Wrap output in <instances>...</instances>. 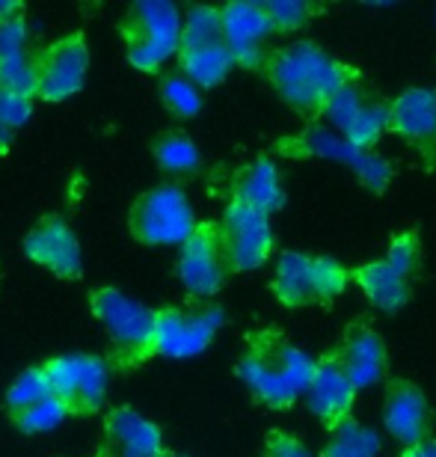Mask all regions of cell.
Segmentation results:
<instances>
[{
	"label": "cell",
	"mask_w": 436,
	"mask_h": 457,
	"mask_svg": "<svg viewBox=\"0 0 436 457\" xmlns=\"http://www.w3.org/2000/svg\"><path fill=\"white\" fill-rule=\"evenodd\" d=\"M261 75L274 87L279 102L300 113L306 122H317L326 113L330 98L359 75L353 66H344L330 57L315 42H294L267 51Z\"/></svg>",
	"instance_id": "1"
},
{
	"label": "cell",
	"mask_w": 436,
	"mask_h": 457,
	"mask_svg": "<svg viewBox=\"0 0 436 457\" xmlns=\"http://www.w3.org/2000/svg\"><path fill=\"white\" fill-rule=\"evenodd\" d=\"M315 360L279 327H261L247 336L238 360V380L267 410H288L306 395Z\"/></svg>",
	"instance_id": "2"
},
{
	"label": "cell",
	"mask_w": 436,
	"mask_h": 457,
	"mask_svg": "<svg viewBox=\"0 0 436 457\" xmlns=\"http://www.w3.org/2000/svg\"><path fill=\"white\" fill-rule=\"evenodd\" d=\"M93 315L107 330V365L134 371L154 356V309L137 303L119 288L102 286L89 295Z\"/></svg>",
	"instance_id": "3"
},
{
	"label": "cell",
	"mask_w": 436,
	"mask_h": 457,
	"mask_svg": "<svg viewBox=\"0 0 436 457\" xmlns=\"http://www.w3.org/2000/svg\"><path fill=\"white\" fill-rule=\"evenodd\" d=\"M122 39H125V54L128 62L137 71H158L172 54L178 57L181 45V12L167 0H140L131 4L128 12L122 18Z\"/></svg>",
	"instance_id": "4"
},
{
	"label": "cell",
	"mask_w": 436,
	"mask_h": 457,
	"mask_svg": "<svg viewBox=\"0 0 436 457\" xmlns=\"http://www.w3.org/2000/svg\"><path fill=\"white\" fill-rule=\"evenodd\" d=\"M350 282V270L330 255L312 253H283L276 262L270 291L283 306L303 309L312 303H333L344 295Z\"/></svg>",
	"instance_id": "5"
},
{
	"label": "cell",
	"mask_w": 436,
	"mask_h": 457,
	"mask_svg": "<svg viewBox=\"0 0 436 457\" xmlns=\"http://www.w3.org/2000/svg\"><path fill=\"white\" fill-rule=\"evenodd\" d=\"M276 152L291 161L326 158V161L344 163V167H350L357 172V179L371 194H383L389 187V181H392V167H389L386 158H380L377 152L357 149L348 137H341L335 128H326L321 122H308L300 134L276 140Z\"/></svg>",
	"instance_id": "6"
},
{
	"label": "cell",
	"mask_w": 436,
	"mask_h": 457,
	"mask_svg": "<svg viewBox=\"0 0 436 457\" xmlns=\"http://www.w3.org/2000/svg\"><path fill=\"white\" fill-rule=\"evenodd\" d=\"M234 66L229 45L223 39L220 6H190L178 45V69L196 87H220Z\"/></svg>",
	"instance_id": "7"
},
{
	"label": "cell",
	"mask_w": 436,
	"mask_h": 457,
	"mask_svg": "<svg viewBox=\"0 0 436 457\" xmlns=\"http://www.w3.org/2000/svg\"><path fill=\"white\" fill-rule=\"evenodd\" d=\"M199 226L193 205L178 185H154L128 208V228L145 246L185 244Z\"/></svg>",
	"instance_id": "8"
},
{
	"label": "cell",
	"mask_w": 436,
	"mask_h": 457,
	"mask_svg": "<svg viewBox=\"0 0 436 457\" xmlns=\"http://www.w3.org/2000/svg\"><path fill=\"white\" fill-rule=\"evenodd\" d=\"M223 306L211 300H185L163 309H154V356L190 360L214 342L223 327Z\"/></svg>",
	"instance_id": "9"
},
{
	"label": "cell",
	"mask_w": 436,
	"mask_h": 457,
	"mask_svg": "<svg viewBox=\"0 0 436 457\" xmlns=\"http://www.w3.org/2000/svg\"><path fill=\"white\" fill-rule=\"evenodd\" d=\"M89 69V45L84 33H69L33 48V78L36 98L42 102H66L84 89Z\"/></svg>",
	"instance_id": "10"
},
{
	"label": "cell",
	"mask_w": 436,
	"mask_h": 457,
	"mask_svg": "<svg viewBox=\"0 0 436 457\" xmlns=\"http://www.w3.org/2000/svg\"><path fill=\"white\" fill-rule=\"evenodd\" d=\"M53 398L69 416H93L107 398V360L89 353L53 356L45 362Z\"/></svg>",
	"instance_id": "11"
},
{
	"label": "cell",
	"mask_w": 436,
	"mask_h": 457,
	"mask_svg": "<svg viewBox=\"0 0 436 457\" xmlns=\"http://www.w3.org/2000/svg\"><path fill=\"white\" fill-rule=\"evenodd\" d=\"M176 273L181 286L187 288V295L193 300H208L226 286V279L232 277L229 264H226L223 241H220V223L214 220H199L193 235L181 244Z\"/></svg>",
	"instance_id": "12"
},
{
	"label": "cell",
	"mask_w": 436,
	"mask_h": 457,
	"mask_svg": "<svg viewBox=\"0 0 436 457\" xmlns=\"http://www.w3.org/2000/svg\"><path fill=\"white\" fill-rule=\"evenodd\" d=\"M220 241H223L229 273L259 270L270 259V253H274L270 217L229 199V205H226V212L220 217Z\"/></svg>",
	"instance_id": "13"
},
{
	"label": "cell",
	"mask_w": 436,
	"mask_h": 457,
	"mask_svg": "<svg viewBox=\"0 0 436 457\" xmlns=\"http://www.w3.org/2000/svg\"><path fill=\"white\" fill-rule=\"evenodd\" d=\"M380 419H383L386 434L401 443L404 449H413V445L433 440L436 416L431 410V401L422 392L419 383H413L407 378L386 380Z\"/></svg>",
	"instance_id": "14"
},
{
	"label": "cell",
	"mask_w": 436,
	"mask_h": 457,
	"mask_svg": "<svg viewBox=\"0 0 436 457\" xmlns=\"http://www.w3.org/2000/svg\"><path fill=\"white\" fill-rule=\"evenodd\" d=\"M335 360V365L348 374V380L357 389H371L380 380H386L389 371V351L380 333L366 321H350L335 339V345L326 351Z\"/></svg>",
	"instance_id": "15"
},
{
	"label": "cell",
	"mask_w": 436,
	"mask_h": 457,
	"mask_svg": "<svg viewBox=\"0 0 436 457\" xmlns=\"http://www.w3.org/2000/svg\"><path fill=\"white\" fill-rule=\"evenodd\" d=\"M389 134L401 137L436 170V89L410 87L389 102Z\"/></svg>",
	"instance_id": "16"
},
{
	"label": "cell",
	"mask_w": 436,
	"mask_h": 457,
	"mask_svg": "<svg viewBox=\"0 0 436 457\" xmlns=\"http://www.w3.org/2000/svg\"><path fill=\"white\" fill-rule=\"evenodd\" d=\"M24 255L60 279H80L84 255L80 241L60 214H45L24 237Z\"/></svg>",
	"instance_id": "17"
},
{
	"label": "cell",
	"mask_w": 436,
	"mask_h": 457,
	"mask_svg": "<svg viewBox=\"0 0 436 457\" xmlns=\"http://www.w3.org/2000/svg\"><path fill=\"white\" fill-rule=\"evenodd\" d=\"M223 21V39L229 45V54L234 66L261 71L265 66V42L274 33V24L265 12V4H252V0H234V4L220 6Z\"/></svg>",
	"instance_id": "18"
},
{
	"label": "cell",
	"mask_w": 436,
	"mask_h": 457,
	"mask_svg": "<svg viewBox=\"0 0 436 457\" xmlns=\"http://www.w3.org/2000/svg\"><path fill=\"white\" fill-rule=\"evenodd\" d=\"M167 452L160 428L131 407H113L104 416L95 457H160Z\"/></svg>",
	"instance_id": "19"
},
{
	"label": "cell",
	"mask_w": 436,
	"mask_h": 457,
	"mask_svg": "<svg viewBox=\"0 0 436 457\" xmlns=\"http://www.w3.org/2000/svg\"><path fill=\"white\" fill-rule=\"evenodd\" d=\"M357 386L348 380L330 353H321L315 360L312 380L306 386V407L326 431H333L335 425H341L344 419L353 416V404H357Z\"/></svg>",
	"instance_id": "20"
},
{
	"label": "cell",
	"mask_w": 436,
	"mask_h": 457,
	"mask_svg": "<svg viewBox=\"0 0 436 457\" xmlns=\"http://www.w3.org/2000/svg\"><path fill=\"white\" fill-rule=\"evenodd\" d=\"M232 199L256 208L261 214H276L285 205L283 179H279L276 163L261 154V158L243 163V167L232 176Z\"/></svg>",
	"instance_id": "21"
},
{
	"label": "cell",
	"mask_w": 436,
	"mask_h": 457,
	"mask_svg": "<svg viewBox=\"0 0 436 457\" xmlns=\"http://www.w3.org/2000/svg\"><path fill=\"white\" fill-rule=\"evenodd\" d=\"M350 279L362 288L368 303H374L383 312H398L413 297V279H407L389 259H371L357 264L350 270Z\"/></svg>",
	"instance_id": "22"
},
{
	"label": "cell",
	"mask_w": 436,
	"mask_h": 457,
	"mask_svg": "<svg viewBox=\"0 0 436 457\" xmlns=\"http://www.w3.org/2000/svg\"><path fill=\"white\" fill-rule=\"evenodd\" d=\"M0 87L15 89V93L36 96L33 78V48L27 45V24L24 15L0 24Z\"/></svg>",
	"instance_id": "23"
},
{
	"label": "cell",
	"mask_w": 436,
	"mask_h": 457,
	"mask_svg": "<svg viewBox=\"0 0 436 457\" xmlns=\"http://www.w3.org/2000/svg\"><path fill=\"white\" fill-rule=\"evenodd\" d=\"M152 154L163 172L178 176V179L196 176V172L202 170V152H199V145L193 143V137L187 131H181V128H169V131H160L154 137Z\"/></svg>",
	"instance_id": "24"
},
{
	"label": "cell",
	"mask_w": 436,
	"mask_h": 457,
	"mask_svg": "<svg viewBox=\"0 0 436 457\" xmlns=\"http://www.w3.org/2000/svg\"><path fill=\"white\" fill-rule=\"evenodd\" d=\"M51 398H53V389H51L48 374H45V365H33V369H24L18 374L12 380V386L6 389L4 410H6L9 422L15 425L18 419L27 416L30 410H36Z\"/></svg>",
	"instance_id": "25"
},
{
	"label": "cell",
	"mask_w": 436,
	"mask_h": 457,
	"mask_svg": "<svg viewBox=\"0 0 436 457\" xmlns=\"http://www.w3.org/2000/svg\"><path fill=\"white\" fill-rule=\"evenodd\" d=\"M380 454V436L368 425L357 419H344L330 431L321 457H377Z\"/></svg>",
	"instance_id": "26"
},
{
	"label": "cell",
	"mask_w": 436,
	"mask_h": 457,
	"mask_svg": "<svg viewBox=\"0 0 436 457\" xmlns=\"http://www.w3.org/2000/svg\"><path fill=\"white\" fill-rule=\"evenodd\" d=\"M158 96L163 107L178 116V119H190L202 111V96H199V87L190 80L185 71L176 69V71H163L160 75V84H158Z\"/></svg>",
	"instance_id": "27"
},
{
	"label": "cell",
	"mask_w": 436,
	"mask_h": 457,
	"mask_svg": "<svg viewBox=\"0 0 436 457\" xmlns=\"http://www.w3.org/2000/svg\"><path fill=\"white\" fill-rule=\"evenodd\" d=\"M371 98H374V96L366 93V87H362V75H357L330 98L326 113H324L326 122H330V128H335L339 134H344L362 116V111L368 107Z\"/></svg>",
	"instance_id": "28"
},
{
	"label": "cell",
	"mask_w": 436,
	"mask_h": 457,
	"mask_svg": "<svg viewBox=\"0 0 436 457\" xmlns=\"http://www.w3.org/2000/svg\"><path fill=\"white\" fill-rule=\"evenodd\" d=\"M30 116H33V98L30 96L0 87V154L9 149L12 134L18 131V128H24Z\"/></svg>",
	"instance_id": "29"
},
{
	"label": "cell",
	"mask_w": 436,
	"mask_h": 457,
	"mask_svg": "<svg viewBox=\"0 0 436 457\" xmlns=\"http://www.w3.org/2000/svg\"><path fill=\"white\" fill-rule=\"evenodd\" d=\"M265 12L270 18V24H274V33H291L306 27L321 9L315 4H306V0H267Z\"/></svg>",
	"instance_id": "30"
},
{
	"label": "cell",
	"mask_w": 436,
	"mask_h": 457,
	"mask_svg": "<svg viewBox=\"0 0 436 457\" xmlns=\"http://www.w3.org/2000/svg\"><path fill=\"white\" fill-rule=\"evenodd\" d=\"M386 259L392 262L407 279L419 277V270H422V241H419V232H415V228L398 232L392 237V244H389Z\"/></svg>",
	"instance_id": "31"
},
{
	"label": "cell",
	"mask_w": 436,
	"mask_h": 457,
	"mask_svg": "<svg viewBox=\"0 0 436 457\" xmlns=\"http://www.w3.org/2000/svg\"><path fill=\"white\" fill-rule=\"evenodd\" d=\"M66 407L60 404L57 398H51V401H45V404H39L36 410H30L27 416H21L15 422V428L21 434H45V431H53L62 419H66Z\"/></svg>",
	"instance_id": "32"
},
{
	"label": "cell",
	"mask_w": 436,
	"mask_h": 457,
	"mask_svg": "<svg viewBox=\"0 0 436 457\" xmlns=\"http://www.w3.org/2000/svg\"><path fill=\"white\" fill-rule=\"evenodd\" d=\"M261 457H312V452L297 436H291L285 431H270L265 449H261Z\"/></svg>",
	"instance_id": "33"
},
{
	"label": "cell",
	"mask_w": 436,
	"mask_h": 457,
	"mask_svg": "<svg viewBox=\"0 0 436 457\" xmlns=\"http://www.w3.org/2000/svg\"><path fill=\"white\" fill-rule=\"evenodd\" d=\"M401 457H436V436L422 445H413V449H404Z\"/></svg>",
	"instance_id": "34"
},
{
	"label": "cell",
	"mask_w": 436,
	"mask_h": 457,
	"mask_svg": "<svg viewBox=\"0 0 436 457\" xmlns=\"http://www.w3.org/2000/svg\"><path fill=\"white\" fill-rule=\"evenodd\" d=\"M24 15V4H0V24Z\"/></svg>",
	"instance_id": "35"
},
{
	"label": "cell",
	"mask_w": 436,
	"mask_h": 457,
	"mask_svg": "<svg viewBox=\"0 0 436 457\" xmlns=\"http://www.w3.org/2000/svg\"><path fill=\"white\" fill-rule=\"evenodd\" d=\"M160 457H185V454H176V452H163Z\"/></svg>",
	"instance_id": "36"
}]
</instances>
